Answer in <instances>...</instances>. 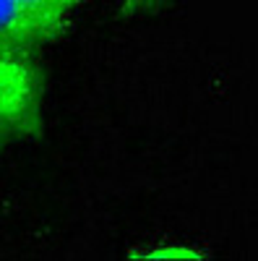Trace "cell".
<instances>
[{
	"instance_id": "6da1fadb",
	"label": "cell",
	"mask_w": 258,
	"mask_h": 261,
	"mask_svg": "<svg viewBox=\"0 0 258 261\" xmlns=\"http://www.w3.org/2000/svg\"><path fill=\"white\" fill-rule=\"evenodd\" d=\"M42 130V73L29 58L0 53V146Z\"/></svg>"
},
{
	"instance_id": "7a4b0ae2",
	"label": "cell",
	"mask_w": 258,
	"mask_h": 261,
	"mask_svg": "<svg viewBox=\"0 0 258 261\" xmlns=\"http://www.w3.org/2000/svg\"><path fill=\"white\" fill-rule=\"evenodd\" d=\"M58 34L60 32L37 16L24 0H0V53L26 58L34 47Z\"/></svg>"
},
{
	"instance_id": "3957f363",
	"label": "cell",
	"mask_w": 258,
	"mask_h": 261,
	"mask_svg": "<svg viewBox=\"0 0 258 261\" xmlns=\"http://www.w3.org/2000/svg\"><path fill=\"white\" fill-rule=\"evenodd\" d=\"M24 3H26L37 16L45 18L50 27H55L58 32H63V29H66L68 13H71L78 3H83V0H24Z\"/></svg>"
},
{
	"instance_id": "277c9868",
	"label": "cell",
	"mask_w": 258,
	"mask_h": 261,
	"mask_svg": "<svg viewBox=\"0 0 258 261\" xmlns=\"http://www.w3.org/2000/svg\"><path fill=\"white\" fill-rule=\"evenodd\" d=\"M133 258H149V261H164V258H204L201 251L190 248V246H159L152 251H144V253H133Z\"/></svg>"
},
{
	"instance_id": "5b68a950",
	"label": "cell",
	"mask_w": 258,
	"mask_h": 261,
	"mask_svg": "<svg viewBox=\"0 0 258 261\" xmlns=\"http://www.w3.org/2000/svg\"><path fill=\"white\" fill-rule=\"evenodd\" d=\"M159 6V0H125L123 8H120V16L125 18H133L138 13H149V11H154Z\"/></svg>"
}]
</instances>
